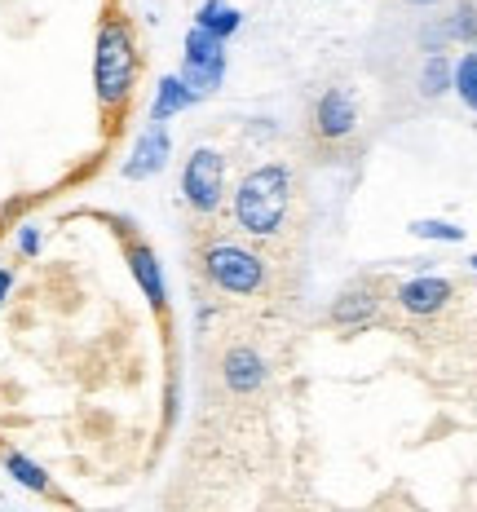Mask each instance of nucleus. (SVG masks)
Here are the masks:
<instances>
[{
	"label": "nucleus",
	"mask_w": 477,
	"mask_h": 512,
	"mask_svg": "<svg viewBox=\"0 0 477 512\" xmlns=\"http://www.w3.org/2000/svg\"><path fill=\"white\" fill-rule=\"evenodd\" d=\"M230 221L248 234L252 243H283L292 226V173L283 164H257L243 173Z\"/></svg>",
	"instance_id": "nucleus-2"
},
{
	"label": "nucleus",
	"mask_w": 477,
	"mask_h": 512,
	"mask_svg": "<svg viewBox=\"0 0 477 512\" xmlns=\"http://www.w3.org/2000/svg\"><path fill=\"white\" fill-rule=\"evenodd\" d=\"M451 80H455V89H460V98L477 111V53H464L460 67L451 71Z\"/></svg>",
	"instance_id": "nucleus-15"
},
{
	"label": "nucleus",
	"mask_w": 477,
	"mask_h": 512,
	"mask_svg": "<svg viewBox=\"0 0 477 512\" xmlns=\"http://www.w3.org/2000/svg\"><path fill=\"white\" fill-rule=\"evenodd\" d=\"M0 460H5V468H9V477H14L18 486H27V490H36V495H45V499H58L62 504V495L53 490V482H49V473L40 464H31L23 451H0Z\"/></svg>",
	"instance_id": "nucleus-12"
},
{
	"label": "nucleus",
	"mask_w": 477,
	"mask_h": 512,
	"mask_svg": "<svg viewBox=\"0 0 477 512\" xmlns=\"http://www.w3.org/2000/svg\"><path fill=\"white\" fill-rule=\"evenodd\" d=\"M204 31H212V36H221V40H230L239 31V23H243V14L235 5H226V0H204L199 5V18H195Z\"/></svg>",
	"instance_id": "nucleus-14"
},
{
	"label": "nucleus",
	"mask_w": 477,
	"mask_h": 512,
	"mask_svg": "<svg viewBox=\"0 0 477 512\" xmlns=\"http://www.w3.org/2000/svg\"><path fill=\"white\" fill-rule=\"evenodd\" d=\"M190 102H199V98L186 89V80H182V76H168L164 84H159L155 102H151V120H155V124H168L177 111H186Z\"/></svg>",
	"instance_id": "nucleus-13"
},
{
	"label": "nucleus",
	"mask_w": 477,
	"mask_h": 512,
	"mask_svg": "<svg viewBox=\"0 0 477 512\" xmlns=\"http://www.w3.org/2000/svg\"><path fill=\"white\" fill-rule=\"evenodd\" d=\"M182 195L195 217H212V212L226 204V159L217 151H208V146L190 151L182 168Z\"/></svg>",
	"instance_id": "nucleus-4"
},
{
	"label": "nucleus",
	"mask_w": 477,
	"mask_h": 512,
	"mask_svg": "<svg viewBox=\"0 0 477 512\" xmlns=\"http://www.w3.org/2000/svg\"><path fill=\"white\" fill-rule=\"evenodd\" d=\"M217 376H221V384H226L230 398H252V393H261L265 380H270V362H265V354L257 345L235 340V345L221 349Z\"/></svg>",
	"instance_id": "nucleus-6"
},
{
	"label": "nucleus",
	"mask_w": 477,
	"mask_h": 512,
	"mask_svg": "<svg viewBox=\"0 0 477 512\" xmlns=\"http://www.w3.org/2000/svg\"><path fill=\"white\" fill-rule=\"evenodd\" d=\"M447 84H451V62L442 58V53H433L429 67H424V93L438 98V93H447Z\"/></svg>",
	"instance_id": "nucleus-17"
},
{
	"label": "nucleus",
	"mask_w": 477,
	"mask_h": 512,
	"mask_svg": "<svg viewBox=\"0 0 477 512\" xmlns=\"http://www.w3.org/2000/svg\"><path fill=\"white\" fill-rule=\"evenodd\" d=\"M451 36H460V40H473V36H477V9H473V5H460V9H455Z\"/></svg>",
	"instance_id": "nucleus-18"
},
{
	"label": "nucleus",
	"mask_w": 477,
	"mask_h": 512,
	"mask_svg": "<svg viewBox=\"0 0 477 512\" xmlns=\"http://www.w3.org/2000/svg\"><path fill=\"white\" fill-rule=\"evenodd\" d=\"M137 71H142V53H137L133 23L120 9H106L98 23V45H93V89H98V111L106 137L120 133V120L133 106Z\"/></svg>",
	"instance_id": "nucleus-1"
},
{
	"label": "nucleus",
	"mask_w": 477,
	"mask_h": 512,
	"mask_svg": "<svg viewBox=\"0 0 477 512\" xmlns=\"http://www.w3.org/2000/svg\"><path fill=\"white\" fill-rule=\"evenodd\" d=\"M18 248H23L27 256H36V248H40V239H36V230H31V226H23V230H18Z\"/></svg>",
	"instance_id": "nucleus-19"
},
{
	"label": "nucleus",
	"mask_w": 477,
	"mask_h": 512,
	"mask_svg": "<svg viewBox=\"0 0 477 512\" xmlns=\"http://www.w3.org/2000/svg\"><path fill=\"white\" fill-rule=\"evenodd\" d=\"M199 274L212 292L230 296V301H270L274 292V265L235 239L204 243L199 248Z\"/></svg>",
	"instance_id": "nucleus-3"
},
{
	"label": "nucleus",
	"mask_w": 477,
	"mask_h": 512,
	"mask_svg": "<svg viewBox=\"0 0 477 512\" xmlns=\"http://www.w3.org/2000/svg\"><path fill=\"white\" fill-rule=\"evenodd\" d=\"M221 76H226V40L195 23L186 31V67H182L186 89L195 98H208V93L221 89Z\"/></svg>",
	"instance_id": "nucleus-5"
},
{
	"label": "nucleus",
	"mask_w": 477,
	"mask_h": 512,
	"mask_svg": "<svg viewBox=\"0 0 477 512\" xmlns=\"http://www.w3.org/2000/svg\"><path fill=\"white\" fill-rule=\"evenodd\" d=\"M115 226L124 234V256H129V270H133L137 287H142L146 301L155 305V314H168V287H164V270H159L155 248L146 239H137L133 226H124V221H115Z\"/></svg>",
	"instance_id": "nucleus-8"
},
{
	"label": "nucleus",
	"mask_w": 477,
	"mask_h": 512,
	"mask_svg": "<svg viewBox=\"0 0 477 512\" xmlns=\"http://www.w3.org/2000/svg\"><path fill=\"white\" fill-rule=\"evenodd\" d=\"M9 287H14V274H9V270H0V305H5V296H9Z\"/></svg>",
	"instance_id": "nucleus-20"
},
{
	"label": "nucleus",
	"mask_w": 477,
	"mask_h": 512,
	"mask_svg": "<svg viewBox=\"0 0 477 512\" xmlns=\"http://www.w3.org/2000/svg\"><path fill=\"white\" fill-rule=\"evenodd\" d=\"M469 265H473V270H477V256H469Z\"/></svg>",
	"instance_id": "nucleus-21"
},
{
	"label": "nucleus",
	"mask_w": 477,
	"mask_h": 512,
	"mask_svg": "<svg viewBox=\"0 0 477 512\" xmlns=\"http://www.w3.org/2000/svg\"><path fill=\"white\" fill-rule=\"evenodd\" d=\"M380 318V292L371 283H349L332 305V323L341 332H363Z\"/></svg>",
	"instance_id": "nucleus-9"
},
{
	"label": "nucleus",
	"mask_w": 477,
	"mask_h": 512,
	"mask_svg": "<svg viewBox=\"0 0 477 512\" xmlns=\"http://www.w3.org/2000/svg\"><path fill=\"white\" fill-rule=\"evenodd\" d=\"M451 296H455V287L447 279L424 274V279H411V283L398 287V309H402V314H411V318H429V314H438Z\"/></svg>",
	"instance_id": "nucleus-11"
},
{
	"label": "nucleus",
	"mask_w": 477,
	"mask_h": 512,
	"mask_svg": "<svg viewBox=\"0 0 477 512\" xmlns=\"http://www.w3.org/2000/svg\"><path fill=\"white\" fill-rule=\"evenodd\" d=\"M407 230L416 234V239H438V243H460L464 239V230L451 226V221H411Z\"/></svg>",
	"instance_id": "nucleus-16"
},
{
	"label": "nucleus",
	"mask_w": 477,
	"mask_h": 512,
	"mask_svg": "<svg viewBox=\"0 0 477 512\" xmlns=\"http://www.w3.org/2000/svg\"><path fill=\"white\" fill-rule=\"evenodd\" d=\"M168 151H173V142H168V128L151 120V128H146V133L137 137V146H133L129 164H124V177H129V181H146V177L164 173Z\"/></svg>",
	"instance_id": "nucleus-10"
},
{
	"label": "nucleus",
	"mask_w": 477,
	"mask_h": 512,
	"mask_svg": "<svg viewBox=\"0 0 477 512\" xmlns=\"http://www.w3.org/2000/svg\"><path fill=\"white\" fill-rule=\"evenodd\" d=\"M358 128V106H354V93L345 84H332L323 89V98L314 102V115H310V133L318 146H341L354 137Z\"/></svg>",
	"instance_id": "nucleus-7"
}]
</instances>
